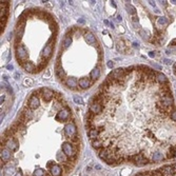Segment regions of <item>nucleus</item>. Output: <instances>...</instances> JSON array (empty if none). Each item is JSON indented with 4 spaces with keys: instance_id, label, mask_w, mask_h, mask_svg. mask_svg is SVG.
Returning a JSON list of instances; mask_svg holds the SVG:
<instances>
[{
    "instance_id": "nucleus-1",
    "label": "nucleus",
    "mask_w": 176,
    "mask_h": 176,
    "mask_svg": "<svg viewBox=\"0 0 176 176\" xmlns=\"http://www.w3.org/2000/svg\"><path fill=\"white\" fill-rule=\"evenodd\" d=\"M15 50H16V56H17V59L19 60L18 62L20 63H23L25 61H28V50L27 48L24 47V44H22V43H19L18 45H16L15 47Z\"/></svg>"
},
{
    "instance_id": "nucleus-2",
    "label": "nucleus",
    "mask_w": 176,
    "mask_h": 176,
    "mask_svg": "<svg viewBox=\"0 0 176 176\" xmlns=\"http://www.w3.org/2000/svg\"><path fill=\"white\" fill-rule=\"evenodd\" d=\"M71 116H72L71 109L69 108V106H63L60 111L57 112L56 119L60 120V122H68V120L70 119Z\"/></svg>"
},
{
    "instance_id": "nucleus-3",
    "label": "nucleus",
    "mask_w": 176,
    "mask_h": 176,
    "mask_svg": "<svg viewBox=\"0 0 176 176\" xmlns=\"http://www.w3.org/2000/svg\"><path fill=\"white\" fill-rule=\"evenodd\" d=\"M65 136L69 137V139L72 138L75 135H77V126L76 123H75L74 120H71L70 122H68L67 125L65 127Z\"/></svg>"
},
{
    "instance_id": "nucleus-4",
    "label": "nucleus",
    "mask_w": 176,
    "mask_h": 176,
    "mask_svg": "<svg viewBox=\"0 0 176 176\" xmlns=\"http://www.w3.org/2000/svg\"><path fill=\"white\" fill-rule=\"evenodd\" d=\"M38 94H39V96L42 97V99L44 100L45 102H50L51 100L55 97L54 92L48 88L40 89V90H38Z\"/></svg>"
},
{
    "instance_id": "nucleus-5",
    "label": "nucleus",
    "mask_w": 176,
    "mask_h": 176,
    "mask_svg": "<svg viewBox=\"0 0 176 176\" xmlns=\"http://www.w3.org/2000/svg\"><path fill=\"white\" fill-rule=\"evenodd\" d=\"M38 93L35 92L32 96L30 97V99H28V106L30 108L31 110H36L37 108H39L40 106V100H39V95H37Z\"/></svg>"
},
{
    "instance_id": "nucleus-6",
    "label": "nucleus",
    "mask_w": 176,
    "mask_h": 176,
    "mask_svg": "<svg viewBox=\"0 0 176 176\" xmlns=\"http://www.w3.org/2000/svg\"><path fill=\"white\" fill-rule=\"evenodd\" d=\"M12 156H13V153L11 152L8 148L2 147L1 148V161L2 163H10L11 159H12Z\"/></svg>"
},
{
    "instance_id": "nucleus-7",
    "label": "nucleus",
    "mask_w": 176,
    "mask_h": 176,
    "mask_svg": "<svg viewBox=\"0 0 176 176\" xmlns=\"http://www.w3.org/2000/svg\"><path fill=\"white\" fill-rule=\"evenodd\" d=\"M92 83H93V81L89 78H86V77H82V78H80L78 80V85L81 90H86V89H89L92 85Z\"/></svg>"
},
{
    "instance_id": "nucleus-8",
    "label": "nucleus",
    "mask_w": 176,
    "mask_h": 176,
    "mask_svg": "<svg viewBox=\"0 0 176 176\" xmlns=\"http://www.w3.org/2000/svg\"><path fill=\"white\" fill-rule=\"evenodd\" d=\"M65 85L68 86V88L72 89V90H76L77 86H78V82H77V80L73 78V77H68V78L65 79Z\"/></svg>"
},
{
    "instance_id": "nucleus-9",
    "label": "nucleus",
    "mask_w": 176,
    "mask_h": 176,
    "mask_svg": "<svg viewBox=\"0 0 176 176\" xmlns=\"http://www.w3.org/2000/svg\"><path fill=\"white\" fill-rule=\"evenodd\" d=\"M21 65L25 71L30 72V73H36V72H38L37 71V68L31 61H25L23 63H21Z\"/></svg>"
},
{
    "instance_id": "nucleus-10",
    "label": "nucleus",
    "mask_w": 176,
    "mask_h": 176,
    "mask_svg": "<svg viewBox=\"0 0 176 176\" xmlns=\"http://www.w3.org/2000/svg\"><path fill=\"white\" fill-rule=\"evenodd\" d=\"M85 41L89 43V44H96V38H95L94 34L90 31H86L85 33Z\"/></svg>"
},
{
    "instance_id": "nucleus-11",
    "label": "nucleus",
    "mask_w": 176,
    "mask_h": 176,
    "mask_svg": "<svg viewBox=\"0 0 176 176\" xmlns=\"http://www.w3.org/2000/svg\"><path fill=\"white\" fill-rule=\"evenodd\" d=\"M99 131H98V129H97V127L95 129H92L89 131V138L91 139V141H93V140H96L99 138Z\"/></svg>"
},
{
    "instance_id": "nucleus-12",
    "label": "nucleus",
    "mask_w": 176,
    "mask_h": 176,
    "mask_svg": "<svg viewBox=\"0 0 176 176\" xmlns=\"http://www.w3.org/2000/svg\"><path fill=\"white\" fill-rule=\"evenodd\" d=\"M99 76H100V68L99 67L93 69L92 72L90 73V77H91V79L93 82L95 81V80H97L98 78H99Z\"/></svg>"
},
{
    "instance_id": "nucleus-13",
    "label": "nucleus",
    "mask_w": 176,
    "mask_h": 176,
    "mask_svg": "<svg viewBox=\"0 0 176 176\" xmlns=\"http://www.w3.org/2000/svg\"><path fill=\"white\" fill-rule=\"evenodd\" d=\"M55 73H56V76L58 77L59 79H61L65 81V72L62 70V68H60L58 65H56V70H55Z\"/></svg>"
},
{
    "instance_id": "nucleus-14",
    "label": "nucleus",
    "mask_w": 176,
    "mask_h": 176,
    "mask_svg": "<svg viewBox=\"0 0 176 176\" xmlns=\"http://www.w3.org/2000/svg\"><path fill=\"white\" fill-rule=\"evenodd\" d=\"M71 42H72V37L68 35L65 38V40H63V49H67V48L70 47Z\"/></svg>"
},
{
    "instance_id": "nucleus-15",
    "label": "nucleus",
    "mask_w": 176,
    "mask_h": 176,
    "mask_svg": "<svg viewBox=\"0 0 176 176\" xmlns=\"http://www.w3.org/2000/svg\"><path fill=\"white\" fill-rule=\"evenodd\" d=\"M73 99H74L75 103H77V105H82V103H83L82 98L80 97V96H78V95H74Z\"/></svg>"
},
{
    "instance_id": "nucleus-16",
    "label": "nucleus",
    "mask_w": 176,
    "mask_h": 176,
    "mask_svg": "<svg viewBox=\"0 0 176 176\" xmlns=\"http://www.w3.org/2000/svg\"><path fill=\"white\" fill-rule=\"evenodd\" d=\"M127 8H128V13H130L131 15H135L136 14V10L134 7H132L131 4H127Z\"/></svg>"
},
{
    "instance_id": "nucleus-17",
    "label": "nucleus",
    "mask_w": 176,
    "mask_h": 176,
    "mask_svg": "<svg viewBox=\"0 0 176 176\" xmlns=\"http://www.w3.org/2000/svg\"><path fill=\"white\" fill-rule=\"evenodd\" d=\"M117 49H118V51H120V52H126L127 51V47L123 42H118Z\"/></svg>"
},
{
    "instance_id": "nucleus-18",
    "label": "nucleus",
    "mask_w": 176,
    "mask_h": 176,
    "mask_svg": "<svg viewBox=\"0 0 176 176\" xmlns=\"http://www.w3.org/2000/svg\"><path fill=\"white\" fill-rule=\"evenodd\" d=\"M158 23L161 24V25L167 24L168 23V19L164 18V17H159V18H158Z\"/></svg>"
},
{
    "instance_id": "nucleus-19",
    "label": "nucleus",
    "mask_w": 176,
    "mask_h": 176,
    "mask_svg": "<svg viewBox=\"0 0 176 176\" xmlns=\"http://www.w3.org/2000/svg\"><path fill=\"white\" fill-rule=\"evenodd\" d=\"M24 85H33V80L28 78V79L24 81Z\"/></svg>"
},
{
    "instance_id": "nucleus-20",
    "label": "nucleus",
    "mask_w": 176,
    "mask_h": 176,
    "mask_svg": "<svg viewBox=\"0 0 176 176\" xmlns=\"http://www.w3.org/2000/svg\"><path fill=\"white\" fill-rule=\"evenodd\" d=\"M108 67L109 68H113L114 67V62L113 61H109L108 62Z\"/></svg>"
},
{
    "instance_id": "nucleus-21",
    "label": "nucleus",
    "mask_w": 176,
    "mask_h": 176,
    "mask_svg": "<svg viewBox=\"0 0 176 176\" xmlns=\"http://www.w3.org/2000/svg\"><path fill=\"white\" fill-rule=\"evenodd\" d=\"M4 100H5V95H1V105L4 103Z\"/></svg>"
},
{
    "instance_id": "nucleus-22",
    "label": "nucleus",
    "mask_w": 176,
    "mask_h": 176,
    "mask_svg": "<svg viewBox=\"0 0 176 176\" xmlns=\"http://www.w3.org/2000/svg\"><path fill=\"white\" fill-rule=\"evenodd\" d=\"M132 19H133V22H138V18H136V17H133V18H132Z\"/></svg>"
},
{
    "instance_id": "nucleus-23",
    "label": "nucleus",
    "mask_w": 176,
    "mask_h": 176,
    "mask_svg": "<svg viewBox=\"0 0 176 176\" xmlns=\"http://www.w3.org/2000/svg\"><path fill=\"white\" fill-rule=\"evenodd\" d=\"M117 20H118V21H122V16L118 15V16H117Z\"/></svg>"
},
{
    "instance_id": "nucleus-24",
    "label": "nucleus",
    "mask_w": 176,
    "mask_h": 176,
    "mask_svg": "<svg viewBox=\"0 0 176 176\" xmlns=\"http://www.w3.org/2000/svg\"><path fill=\"white\" fill-rule=\"evenodd\" d=\"M164 63H166V65H170V63H171V62H170V60H164Z\"/></svg>"
},
{
    "instance_id": "nucleus-25",
    "label": "nucleus",
    "mask_w": 176,
    "mask_h": 176,
    "mask_svg": "<svg viewBox=\"0 0 176 176\" xmlns=\"http://www.w3.org/2000/svg\"><path fill=\"white\" fill-rule=\"evenodd\" d=\"M135 176H145V173H139V174L135 175Z\"/></svg>"
},
{
    "instance_id": "nucleus-26",
    "label": "nucleus",
    "mask_w": 176,
    "mask_h": 176,
    "mask_svg": "<svg viewBox=\"0 0 176 176\" xmlns=\"http://www.w3.org/2000/svg\"><path fill=\"white\" fill-rule=\"evenodd\" d=\"M8 69H10V70H13V65H8Z\"/></svg>"
},
{
    "instance_id": "nucleus-27",
    "label": "nucleus",
    "mask_w": 176,
    "mask_h": 176,
    "mask_svg": "<svg viewBox=\"0 0 176 176\" xmlns=\"http://www.w3.org/2000/svg\"><path fill=\"white\" fill-rule=\"evenodd\" d=\"M150 56H151V57L154 56V54H153V52H151V53H150Z\"/></svg>"
},
{
    "instance_id": "nucleus-28",
    "label": "nucleus",
    "mask_w": 176,
    "mask_h": 176,
    "mask_svg": "<svg viewBox=\"0 0 176 176\" xmlns=\"http://www.w3.org/2000/svg\"><path fill=\"white\" fill-rule=\"evenodd\" d=\"M174 71H175V73H176V65H175V67H174Z\"/></svg>"
}]
</instances>
